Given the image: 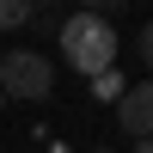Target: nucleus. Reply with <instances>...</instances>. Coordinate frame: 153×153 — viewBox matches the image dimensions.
<instances>
[{
  "instance_id": "obj_4",
  "label": "nucleus",
  "mask_w": 153,
  "mask_h": 153,
  "mask_svg": "<svg viewBox=\"0 0 153 153\" xmlns=\"http://www.w3.org/2000/svg\"><path fill=\"white\" fill-rule=\"evenodd\" d=\"M31 19V0H0V31H19Z\"/></svg>"
},
{
  "instance_id": "obj_1",
  "label": "nucleus",
  "mask_w": 153,
  "mask_h": 153,
  "mask_svg": "<svg viewBox=\"0 0 153 153\" xmlns=\"http://www.w3.org/2000/svg\"><path fill=\"white\" fill-rule=\"evenodd\" d=\"M61 61H68L80 80H98V74L117 68V43L123 37L110 31V19H92V12H74V19H61Z\"/></svg>"
},
{
  "instance_id": "obj_9",
  "label": "nucleus",
  "mask_w": 153,
  "mask_h": 153,
  "mask_svg": "<svg viewBox=\"0 0 153 153\" xmlns=\"http://www.w3.org/2000/svg\"><path fill=\"white\" fill-rule=\"evenodd\" d=\"M0 110H6V92H0Z\"/></svg>"
},
{
  "instance_id": "obj_5",
  "label": "nucleus",
  "mask_w": 153,
  "mask_h": 153,
  "mask_svg": "<svg viewBox=\"0 0 153 153\" xmlns=\"http://www.w3.org/2000/svg\"><path fill=\"white\" fill-rule=\"evenodd\" d=\"M92 98H104V104H117V98H123V80H117V68L92 80Z\"/></svg>"
},
{
  "instance_id": "obj_3",
  "label": "nucleus",
  "mask_w": 153,
  "mask_h": 153,
  "mask_svg": "<svg viewBox=\"0 0 153 153\" xmlns=\"http://www.w3.org/2000/svg\"><path fill=\"white\" fill-rule=\"evenodd\" d=\"M117 123L135 135V141H153V80L123 86V98H117Z\"/></svg>"
},
{
  "instance_id": "obj_2",
  "label": "nucleus",
  "mask_w": 153,
  "mask_h": 153,
  "mask_svg": "<svg viewBox=\"0 0 153 153\" xmlns=\"http://www.w3.org/2000/svg\"><path fill=\"white\" fill-rule=\"evenodd\" d=\"M0 92L25 98V104H43L49 92H55V61L37 55V49H0Z\"/></svg>"
},
{
  "instance_id": "obj_8",
  "label": "nucleus",
  "mask_w": 153,
  "mask_h": 153,
  "mask_svg": "<svg viewBox=\"0 0 153 153\" xmlns=\"http://www.w3.org/2000/svg\"><path fill=\"white\" fill-rule=\"evenodd\" d=\"M129 153H153V141H135V147H129Z\"/></svg>"
},
{
  "instance_id": "obj_6",
  "label": "nucleus",
  "mask_w": 153,
  "mask_h": 153,
  "mask_svg": "<svg viewBox=\"0 0 153 153\" xmlns=\"http://www.w3.org/2000/svg\"><path fill=\"white\" fill-rule=\"evenodd\" d=\"M135 49H141V61H147V80H153V25H141V37H135Z\"/></svg>"
},
{
  "instance_id": "obj_11",
  "label": "nucleus",
  "mask_w": 153,
  "mask_h": 153,
  "mask_svg": "<svg viewBox=\"0 0 153 153\" xmlns=\"http://www.w3.org/2000/svg\"><path fill=\"white\" fill-rule=\"evenodd\" d=\"M104 153H110V147H104Z\"/></svg>"
},
{
  "instance_id": "obj_7",
  "label": "nucleus",
  "mask_w": 153,
  "mask_h": 153,
  "mask_svg": "<svg viewBox=\"0 0 153 153\" xmlns=\"http://www.w3.org/2000/svg\"><path fill=\"white\" fill-rule=\"evenodd\" d=\"M117 6H123V0H80V12H92V19H110Z\"/></svg>"
},
{
  "instance_id": "obj_10",
  "label": "nucleus",
  "mask_w": 153,
  "mask_h": 153,
  "mask_svg": "<svg viewBox=\"0 0 153 153\" xmlns=\"http://www.w3.org/2000/svg\"><path fill=\"white\" fill-rule=\"evenodd\" d=\"M31 6H37V0H31Z\"/></svg>"
}]
</instances>
